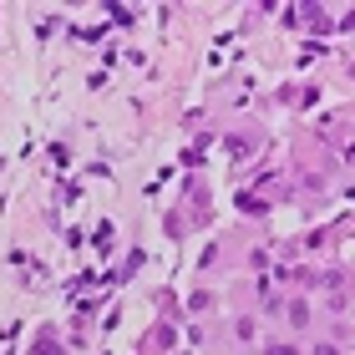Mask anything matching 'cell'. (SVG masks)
Here are the masks:
<instances>
[{
	"label": "cell",
	"mask_w": 355,
	"mask_h": 355,
	"mask_svg": "<svg viewBox=\"0 0 355 355\" xmlns=\"http://www.w3.org/2000/svg\"><path fill=\"white\" fill-rule=\"evenodd\" d=\"M36 355H56V345H51V340H41V345H36Z\"/></svg>",
	"instance_id": "1"
},
{
	"label": "cell",
	"mask_w": 355,
	"mask_h": 355,
	"mask_svg": "<svg viewBox=\"0 0 355 355\" xmlns=\"http://www.w3.org/2000/svg\"><path fill=\"white\" fill-rule=\"evenodd\" d=\"M269 355H295V350H289V345H274V350H269Z\"/></svg>",
	"instance_id": "2"
}]
</instances>
